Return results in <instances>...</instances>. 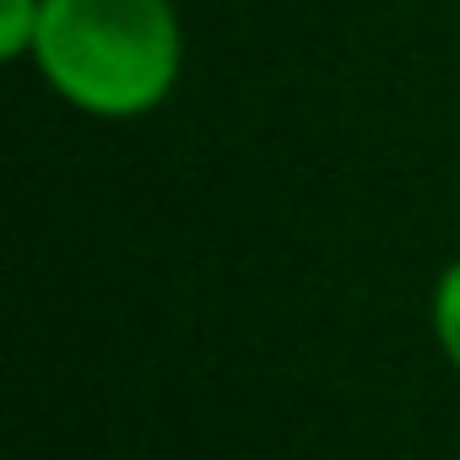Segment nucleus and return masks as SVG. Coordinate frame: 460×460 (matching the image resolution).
I'll return each mask as SVG.
<instances>
[{
	"mask_svg": "<svg viewBox=\"0 0 460 460\" xmlns=\"http://www.w3.org/2000/svg\"><path fill=\"white\" fill-rule=\"evenodd\" d=\"M179 17L168 0H44L33 60L49 87L103 119L157 109L179 82Z\"/></svg>",
	"mask_w": 460,
	"mask_h": 460,
	"instance_id": "obj_1",
	"label": "nucleus"
},
{
	"mask_svg": "<svg viewBox=\"0 0 460 460\" xmlns=\"http://www.w3.org/2000/svg\"><path fill=\"white\" fill-rule=\"evenodd\" d=\"M433 336H438V347H444V358L460 368V261L438 277V288H433Z\"/></svg>",
	"mask_w": 460,
	"mask_h": 460,
	"instance_id": "obj_2",
	"label": "nucleus"
},
{
	"mask_svg": "<svg viewBox=\"0 0 460 460\" xmlns=\"http://www.w3.org/2000/svg\"><path fill=\"white\" fill-rule=\"evenodd\" d=\"M39 6H44V0H0V55H22V49H33Z\"/></svg>",
	"mask_w": 460,
	"mask_h": 460,
	"instance_id": "obj_3",
	"label": "nucleus"
}]
</instances>
